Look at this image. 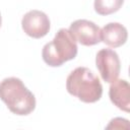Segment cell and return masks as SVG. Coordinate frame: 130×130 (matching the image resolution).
I'll return each instance as SVG.
<instances>
[{
    "mask_svg": "<svg viewBox=\"0 0 130 130\" xmlns=\"http://www.w3.org/2000/svg\"><path fill=\"white\" fill-rule=\"evenodd\" d=\"M66 89L83 103H95L103 94L100 78L86 67H77L68 75Z\"/></svg>",
    "mask_w": 130,
    "mask_h": 130,
    "instance_id": "2",
    "label": "cell"
},
{
    "mask_svg": "<svg viewBox=\"0 0 130 130\" xmlns=\"http://www.w3.org/2000/svg\"><path fill=\"white\" fill-rule=\"evenodd\" d=\"M111 102L120 110L130 111V85L125 79H116L109 88Z\"/></svg>",
    "mask_w": 130,
    "mask_h": 130,
    "instance_id": "7",
    "label": "cell"
},
{
    "mask_svg": "<svg viewBox=\"0 0 130 130\" xmlns=\"http://www.w3.org/2000/svg\"><path fill=\"white\" fill-rule=\"evenodd\" d=\"M69 31L76 42L83 46H93L101 42V28L87 19H77L70 24Z\"/></svg>",
    "mask_w": 130,
    "mask_h": 130,
    "instance_id": "5",
    "label": "cell"
},
{
    "mask_svg": "<svg viewBox=\"0 0 130 130\" xmlns=\"http://www.w3.org/2000/svg\"><path fill=\"white\" fill-rule=\"evenodd\" d=\"M0 100L3 101L10 112L25 116L36 108V98L23 82L16 77H8L0 82Z\"/></svg>",
    "mask_w": 130,
    "mask_h": 130,
    "instance_id": "1",
    "label": "cell"
},
{
    "mask_svg": "<svg viewBox=\"0 0 130 130\" xmlns=\"http://www.w3.org/2000/svg\"><path fill=\"white\" fill-rule=\"evenodd\" d=\"M96 68L104 81L112 83L115 81L121 70V63L118 54L112 49H102L95 57Z\"/></svg>",
    "mask_w": 130,
    "mask_h": 130,
    "instance_id": "4",
    "label": "cell"
},
{
    "mask_svg": "<svg viewBox=\"0 0 130 130\" xmlns=\"http://www.w3.org/2000/svg\"><path fill=\"white\" fill-rule=\"evenodd\" d=\"M124 0H94V10L100 15H109L118 11Z\"/></svg>",
    "mask_w": 130,
    "mask_h": 130,
    "instance_id": "9",
    "label": "cell"
},
{
    "mask_svg": "<svg viewBox=\"0 0 130 130\" xmlns=\"http://www.w3.org/2000/svg\"><path fill=\"white\" fill-rule=\"evenodd\" d=\"M21 26L27 36L34 39H41L50 30V19L43 11L35 9L24 14L21 20Z\"/></svg>",
    "mask_w": 130,
    "mask_h": 130,
    "instance_id": "6",
    "label": "cell"
},
{
    "mask_svg": "<svg viewBox=\"0 0 130 130\" xmlns=\"http://www.w3.org/2000/svg\"><path fill=\"white\" fill-rule=\"evenodd\" d=\"M127 38L128 32L126 27L119 22H110L101 29V41L112 48L124 45Z\"/></svg>",
    "mask_w": 130,
    "mask_h": 130,
    "instance_id": "8",
    "label": "cell"
},
{
    "mask_svg": "<svg viewBox=\"0 0 130 130\" xmlns=\"http://www.w3.org/2000/svg\"><path fill=\"white\" fill-rule=\"evenodd\" d=\"M1 22H2V19H1V14H0V26H1Z\"/></svg>",
    "mask_w": 130,
    "mask_h": 130,
    "instance_id": "11",
    "label": "cell"
},
{
    "mask_svg": "<svg viewBox=\"0 0 130 130\" xmlns=\"http://www.w3.org/2000/svg\"><path fill=\"white\" fill-rule=\"evenodd\" d=\"M77 44L69 29L60 28L55 38L47 43L42 51V57L46 64L52 67L61 66L72 60L77 55Z\"/></svg>",
    "mask_w": 130,
    "mask_h": 130,
    "instance_id": "3",
    "label": "cell"
},
{
    "mask_svg": "<svg viewBox=\"0 0 130 130\" xmlns=\"http://www.w3.org/2000/svg\"><path fill=\"white\" fill-rule=\"evenodd\" d=\"M122 121H123L122 118H115V119H113V120L111 121V123L107 126V128H108V129H110V128H123V127H125V126H123V124H121ZM125 128H126V127H125Z\"/></svg>",
    "mask_w": 130,
    "mask_h": 130,
    "instance_id": "10",
    "label": "cell"
}]
</instances>
